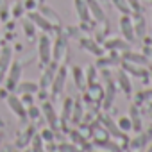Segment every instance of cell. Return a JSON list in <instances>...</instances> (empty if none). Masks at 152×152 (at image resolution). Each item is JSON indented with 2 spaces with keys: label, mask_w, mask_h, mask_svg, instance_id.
<instances>
[{
  "label": "cell",
  "mask_w": 152,
  "mask_h": 152,
  "mask_svg": "<svg viewBox=\"0 0 152 152\" xmlns=\"http://www.w3.org/2000/svg\"><path fill=\"white\" fill-rule=\"evenodd\" d=\"M120 25H122V32H124V36H125L127 39H132V36H134V29H132V22H131V18H129V16H124V18L120 20Z\"/></svg>",
  "instance_id": "cell-1"
},
{
  "label": "cell",
  "mask_w": 152,
  "mask_h": 152,
  "mask_svg": "<svg viewBox=\"0 0 152 152\" xmlns=\"http://www.w3.org/2000/svg\"><path fill=\"white\" fill-rule=\"evenodd\" d=\"M75 9H77L81 20H88V18H90V11H88L86 0H75Z\"/></svg>",
  "instance_id": "cell-2"
},
{
  "label": "cell",
  "mask_w": 152,
  "mask_h": 152,
  "mask_svg": "<svg viewBox=\"0 0 152 152\" xmlns=\"http://www.w3.org/2000/svg\"><path fill=\"white\" fill-rule=\"evenodd\" d=\"M86 4H88V11H90L97 20H104V13H102L100 6L95 2V0H86Z\"/></svg>",
  "instance_id": "cell-3"
},
{
  "label": "cell",
  "mask_w": 152,
  "mask_h": 152,
  "mask_svg": "<svg viewBox=\"0 0 152 152\" xmlns=\"http://www.w3.org/2000/svg\"><path fill=\"white\" fill-rule=\"evenodd\" d=\"M31 20H32V22H36V23H38L41 29H45V31H48V29H50V23H48L43 16H39V15H36V13H32V15H31Z\"/></svg>",
  "instance_id": "cell-4"
},
{
  "label": "cell",
  "mask_w": 152,
  "mask_h": 152,
  "mask_svg": "<svg viewBox=\"0 0 152 152\" xmlns=\"http://www.w3.org/2000/svg\"><path fill=\"white\" fill-rule=\"evenodd\" d=\"M113 4L124 13V15H127V13H131V7H129V4H127V0H113Z\"/></svg>",
  "instance_id": "cell-5"
},
{
  "label": "cell",
  "mask_w": 152,
  "mask_h": 152,
  "mask_svg": "<svg viewBox=\"0 0 152 152\" xmlns=\"http://www.w3.org/2000/svg\"><path fill=\"white\" fill-rule=\"evenodd\" d=\"M9 102H11V106L15 107V109H13L15 113H18L20 116H23V115H25V111H23V107H22V104H20V102H18V100L15 99V97H11V100H9Z\"/></svg>",
  "instance_id": "cell-6"
},
{
  "label": "cell",
  "mask_w": 152,
  "mask_h": 152,
  "mask_svg": "<svg viewBox=\"0 0 152 152\" xmlns=\"http://www.w3.org/2000/svg\"><path fill=\"white\" fill-rule=\"evenodd\" d=\"M39 50H41V57L45 59L47 56H48V39L43 36L41 38V43H39Z\"/></svg>",
  "instance_id": "cell-7"
},
{
  "label": "cell",
  "mask_w": 152,
  "mask_h": 152,
  "mask_svg": "<svg viewBox=\"0 0 152 152\" xmlns=\"http://www.w3.org/2000/svg\"><path fill=\"white\" fill-rule=\"evenodd\" d=\"M127 4H129V7H132L134 11L140 9V2H138V0H127Z\"/></svg>",
  "instance_id": "cell-8"
}]
</instances>
